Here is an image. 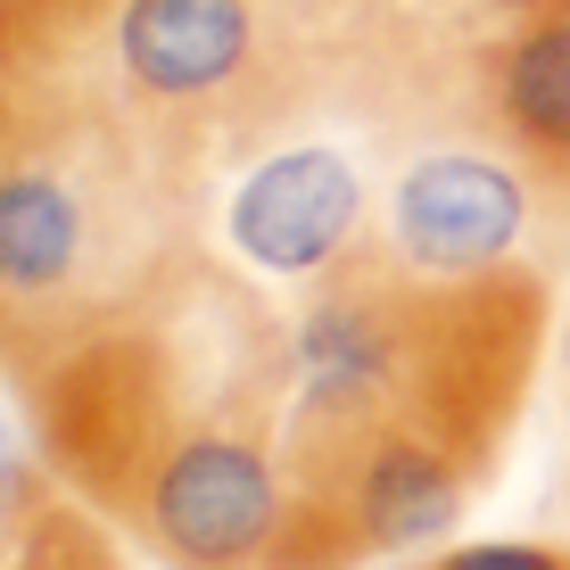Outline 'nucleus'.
<instances>
[{
	"mask_svg": "<svg viewBox=\"0 0 570 570\" xmlns=\"http://www.w3.org/2000/svg\"><path fill=\"white\" fill-rule=\"evenodd\" d=\"M265 67V0H108V116L215 125Z\"/></svg>",
	"mask_w": 570,
	"mask_h": 570,
	"instance_id": "nucleus-1",
	"label": "nucleus"
},
{
	"mask_svg": "<svg viewBox=\"0 0 570 570\" xmlns=\"http://www.w3.org/2000/svg\"><path fill=\"white\" fill-rule=\"evenodd\" d=\"M372 224V183L340 141H273L232 174L215 232L257 282H331Z\"/></svg>",
	"mask_w": 570,
	"mask_h": 570,
	"instance_id": "nucleus-2",
	"label": "nucleus"
},
{
	"mask_svg": "<svg viewBox=\"0 0 570 570\" xmlns=\"http://www.w3.org/2000/svg\"><path fill=\"white\" fill-rule=\"evenodd\" d=\"M529 232V174L504 149H414L381 199L389 265L422 282H497Z\"/></svg>",
	"mask_w": 570,
	"mask_h": 570,
	"instance_id": "nucleus-3",
	"label": "nucleus"
},
{
	"mask_svg": "<svg viewBox=\"0 0 570 570\" xmlns=\"http://www.w3.org/2000/svg\"><path fill=\"white\" fill-rule=\"evenodd\" d=\"M488 100H497L504 141L570 183V9L521 17L504 33L497 67H488Z\"/></svg>",
	"mask_w": 570,
	"mask_h": 570,
	"instance_id": "nucleus-4",
	"label": "nucleus"
},
{
	"mask_svg": "<svg viewBox=\"0 0 570 570\" xmlns=\"http://www.w3.org/2000/svg\"><path fill=\"white\" fill-rule=\"evenodd\" d=\"M0 570H125V554H116V538L100 529V513H83L67 497H42L33 521L9 538Z\"/></svg>",
	"mask_w": 570,
	"mask_h": 570,
	"instance_id": "nucleus-5",
	"label": "nucleus"
},
{
	"mask_svg": "<svg viewBox=\"0 0 570 570\" xmlns=\"http://www.w3.org/2000/svg\"><path fill=\"white\" fill-rule=\"evenodd\" d=\"M430 570H570V546H538V538H471V546H439Z\"/></svg>",
	"mask_w": 570,
	"mask_h": 570,
	"instance_id": "nucleus-6",
	"label": "nucleus"
},
{
	"mask_svg": "<svg viewBox=\"0 0 570 570\" xmlns=\"http://www.w3.org/2000/svg\"><path fill=\"white\" fill-rule=\"evenodd\" d=\"M50 488H42V471H33V455L17 446V430L0 422V554H9V538L33 521V504H42Z\"/></svg>",
	"mask_w": 570,
	"mask_h": 570,
	"instance_id": "nucleus-7",
	"label": "nucleus"
},
{
	"mask_svg": "<svg viewBox=\"0 0 570 570\" xmlns=\"http://www.w3.org/2000/svg\"><path fill=\"white\" fill-rule=\"evenodd\" d=\"M273 9H282L289 26H331V17H356L364 0H273Z\"/></svg>",
	"mask_w": 570,
	"mask_h": 570,
	"instance_id": "nucleus-8",
	"label": "nucleus"
},
{
	"mask_svg": "<svg viewBox=\"0 0 570 570\" xmlns=\"http://www.w3.org/2000/svg\"><path fill=\"white\" fill-rule=\"evenodd\" d=\"M488 17H504V26H521V17H546V9H570V0H480Z\"/></svg>",
	"mask_w": 570,
	"mask_h": 570,
	"instance_id": "nucleus-9",
	"label": "nucleus"
},
{
	"mask_svg": "<svg viewBox=\"0 0 570 570\" xmlns=\"http://www.w3.org/2000/svg\"><path fill=\"white\" fill-rule=\"evenodd\" d=\"M356 570H364V562H356ZM372 570H430V562H372Z\"/></svg>",
	"mask_w": 570,
	"mask_h": 570,
	"instance_id": "nucleus-10",
	"label": "nucleus"
}]
</instances>
